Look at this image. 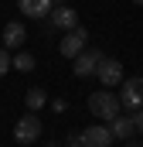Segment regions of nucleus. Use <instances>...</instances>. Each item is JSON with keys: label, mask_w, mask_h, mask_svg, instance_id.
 <instances>
[{"label": "nucleus", "mask_w": 143, "mask_h": 147, "mask_svg": "<svg viewBox=\"0 0 143 147\" xmlns=\"http://www.w3.org/2000/svg\"><path fill=\"white\" fill-rule=\"evenodd\" d=\"M119 110H123V106H119V96H112L109 89H99V92L89 96V113L99 116L102 123H109L112 116H119Z\"/></svg>", "instance_id": "f257e3e1"}, {"label": "nucleus", "mask_w": 143, "mask_h": 147, "mask_svg": "<svg viewBox=\"0 0 143 147\" xmlns=\"http://www.w3.org/2000/svg\"><path fill=\"white\" fill-rule=\"evenodd\" d=\"M89 48V31L78 24V28H72V31H65V38H61V45H58V51L65 55V58H75V55H82Z\"/></svg>", "instance_id": "f03ea898"}, {"label": "nucleus", "mask_w": 143, "mask_h": 147, "mask_svg": "<svg viewBox=\"0 0 143 147\" xmlns=\"http://www.w3.org/2000/svg\"><path fill=\"white\" fill-rule=\"evenodd\" d=\"M48 24L55 31H72V28H78V10L72 3H55L51 14H48Z\"/></svg>", "instance_id": "7ed1b4c3"}, {"label": "nucleus", "mask_w": 143, "mask_h": 147, "mask_svg": "<svg viewBox=\"0 0 143 147\" xmlns=\"http://www.w3.org/2000/svg\"><path fill=\"white\" fill-rule=\"evenodd\" d=\"M37 137H41V120L27 110V116H21V120L14 123V140H17V144H34Z\"/></svg>", "instance_id": "20e7f679"}, {"label": "nucleus", "mask_w": 143, "mask_h": 147, "mask_svg": "<svg viewBox=\"0 0 143 147\" xmlns=\"http://www.w3.org/2000/svg\"><path fill=\"white\" fill-rule=\"evenodd\" d=\"M123 86V92H119V106H126V110H140L143 106V75H133V79H126V82H119Z\"/></svg>", "instance_id": "39448f33"}, {"label": "nucleus", "mask_w": 143, "mask_h": 147, "mask_svg": "<svg viewBox=\"0 0 143 147\" xmlns=\"http://www.w3.org/2000/svg\"><path fill=\"white\" fill-rule=\"evenodd\" d=\"M78 140L85 147H112V130H109L106 123H92V127H85L82 134H78Z\"/></svg>", "instance_id": "423d86ee"}, {"label": "nucleus", "mask_w": 143, "mask_h": 147, "mask_svg": "<svg viewBox=\"0 0 143 147\" xmlns=\"http://www.w3.org/2000/svg\"><path fill=\"white\" fill-rule=\"evenodd\" d=\"M96 75H99V82L106 86V89H112V86H119L123 82V65L116 62V58H99V65H96Z\"/></svg>", "instance_id": "0eeeda50"}, {"label": "nucleus", "mask_w": 143, "mask_h": 147, "mask_svg": "<svg viewBox=\"0 0 143 147\" xmlns=\"http://www.w3.org/2000/svg\"><path fill=\"white\" fill-rule=\"evenodd\" d=\"M99 58H102V55H99L96 48H85L82 55H75V58H72V69H75V75H78V79H89V75H96Z\"/></svg>", "instance_id": "6e6552de"}, {"label": "nucleus", "mask_w": 143, "mask_h": 147, "mask_svg": "<svg viewBox=\"0 0 143 147\" xmlns=\"http://www.w3.org/2000/svg\"><path fill=\"white\" fill-rule=\"evenodd\" d=\"M24 41H27V31H24V24L10 21V24L3 28V48H7V51H17Z\"/></svg>", "instance_id": "1a4fd4ad"}, {"label": "nucleus", "mask_w": 143, "mask_h": 147, "mask_svg": "<svg viewBox=\"0 0 143 147\" xmlns=\"http://www.w3.org/2000/svg\"><path fill=\"white\" fill-rule=\"evenodd\" d=\"M109 130H112L116 140H133L136 123H133V116H112V120H109Z\"/></svg>", "instance_id": "9d476101"}, {"label": "nucleus", "mask_w": 143, "mask_h": 147, "mask_svg": "<svg viewBox=\"0 0 143 147\" xmlns=\"http://www.w3.org/2000/svg\"><path fill=\"white\" fill-rule=\"evenodd\" d=\"M17 3H21V14L24 17H44L55 7V0H17Z\"/></svg>", "instance_id": "9b49d317"}, {"label": "nucleus", "mask_w": 143, "mask_h": 147, "mask_svg": "<svg viewBox=\"0 0 143 147\" xmlns=\"http://www.w3.org/2000/svg\"><path fill=\"white\" fill-rule=\"evenodd\" d=\"M44 103H48L44 86H31V89H27V96H24V106H27L31 113H37V110H44Z\"/></svg>", "instance_id": "f8f14e48"}, {"label": "nucleus", "mask_w": 143, "mask_h": 147, "mask_svg": "<svg viewBox=\"0 0 143 147\" xmlns=\"http://www.w3.org/2000/svg\"><path fill=\"white\" fill-rule=\"evenodd\" d=\"M37 58L34 55H27V51H17V55H10V69H17V72H34Z\"/></svg>", "instance_id": "ddd939ff"}, {"label": "nucleus", "mask_w": 143, "mask_h": 147, "mask_svg": "<svg viewBox=\"0 0 143 147\" xmlns=\"http://www.w3.org/2000/svg\"><path fill=\"white\" fill-rule=\"evenodd\" d=\"M7 72H10V51H7V48H0V79H3Z\"/></svg>", "instance_id": "4468645a"}, {"label": "nucleus", "mask_w": 143, "mask_h": 147, "mask_svg": "<svg viewBox=\"0 0 143 147\" xmlns=\"http://www.w3.org/2000/svg\"><path fill=\"white\" fill-rule=\"evenodd\" d=\"M133 123H136V130H140V134H143V106H140V110H136V113H133Z\"/></svg>", "instance_id": "2eb2a0df"}, {"label": "nucleus", "mask_w": 143, "mask_h": 147, "mask_svg": "<svg viewBox=\"0 0 143 147\" xmlns=\"http://www.w3.org/2000/svg\"><path fill=\"white\" fill-rule=\"evenodd\" d=\"M51 110H55V113H65V110H68V103H65V99H55V103H51Z\"/></svg>", "instance_id": "dca6fc26"}, {"label": "nucleus", "mask_w": 143, "mask_h": 147, "mask_svg": "<svg viewBox=\"0 0 143 147\" xmlns=\"http://www.w3.org/2000/svg\"><path fill=\"white\" fill-rule=\"evenodd\" d=\"M68 147H85V144H82L78 137H72V140H68Z\"/></svg>", "instance_id": "f3484780"}, {"label": "nucleus", "mask_w": 143, "mask_h": 147, "mask_svg": "<svg viewBox=\"0 0 143 147\" xmlns=\"http://www.w3.org/2000/svg\"><path fill=\"white\" fill-rule=\"evenodd\" d=\"M126 147H143V144H133V140H126Z\"/></svg>", "instance_id": "a211bd4d"}, {"label": "nucleus", "mask_w": 143, "mask_h": 147, "mask_svg": "<svg viewBox=\"0 0 143 147\" xmlns=\"http://www.w3.org/2000/svg\"><path fill=\"white\" fill-rule=\"evenodd\" d=\"M133 3H143V0H133Z\"/></svg>", "instance_id": "6ab92c4d"}, {"label": "nucleus", "mask_w": 143, "mask_h": 147, "mask_svg": "<svg viewBox=\"0 0 143 147\" xmlns=\"http://www.w3.org/2000/svg\"><path fill=\"white\" fill-rule=\"evenodd\" d=\"M44 147H55V144H44Z\"/></svg>", "instance_id": "aec40b11"}]
</instances>
